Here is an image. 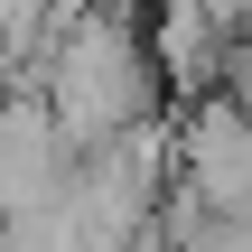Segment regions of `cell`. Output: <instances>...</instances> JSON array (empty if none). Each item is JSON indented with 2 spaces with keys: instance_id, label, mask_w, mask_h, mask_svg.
Segmentation results:
<instances>
[{
  "instance_id": "obj_2",
  "label": "cell",
  "mask_w": 252,
  "mask_h": 252,
  "mask_svg": "<svg viewBox=\"0 0 252 252\" xmlns=\"http://www.w3.org/2000/svg\"><path fill=\"white\" fill-rule=\"evenodd\" d=\"M178 178H187V206L196 215H224L252 224V103L234 94H206L178 131Z\"/></svg>"
},
{
  "instance_id": "obj_1",
  "label": "cell",
  "mask_w": 252,
  "mask_h": 252,
  "mask_svg": "<svg viewBox=\"0 0 252 252\" xmlns=\"http://www.w3.org/2000/svg\"><path fill=\"white\" fill-rule=\"evenodd\" d=\"M37 84H47V112L75 150H103L122 131L150 122V94H159V56L150 37L122 19V9H84V0H56L47 9V47H37Z\"/></svg>"
},
{
  "instance_id": "obj_3",
  "label": "cell",
  "mask_w": 252,
  "mask_h": 252,
  "mask_svg": "<svg viewBox=\"0 0 252 252\" xmlns=\"http://www.w3.org/2000/svg\"><path fill=\"white\" fill-rule=\"evenodd\" d=\"M150 56H159L168 84H196V94H206V84L224 75V19H215L206 0H159V47H150Z\"/></svg>"
}]
</instances>
